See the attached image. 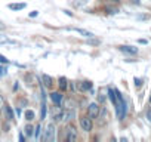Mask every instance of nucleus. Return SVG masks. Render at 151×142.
I'll list each match as a JSON object with an SVG mask.
<instances>
[{"instance_id":"obj_1","label":"nucleus","mask_w":151,"mask_h":142,"mask_svg":"<svg viewBox=\"0 0 151 142\" xmlns=\"http://www.w3.org/2000/svg\"><path fill=\"white\" fill-rule=\"evenodd\" d=\"M116 96H117V104H116V107H117V117L120 120H123L124 115H126V102H124V99H123V96H122V93L119 90H116Z\"/></svg>"},{"instance_id":"obj_2","label":"nucleus","mask_w":151,"mask_h":142,"mask_svg":"<svg viewBox=\"0 0 151 142\" xmlns=\"http://www.w3.org/2000/svg\"><path fill=\"white\" fill-rule=\"evenodd\" d=\"M53 139H55V126H53V124H47V127L45 129V136H43V141L52 142Z\"/></svg>"},{"instance_id":"obj_3","label":"nucleus","mask_w":151,"mask_h":142,"mask_svg":"<svg viewBox=\"0 0 151 142\" xmlns=\"http://www.w3.org/2000/svg\"><path fill=\"white\" fill-rule=\"evenodd\" d=\"M80 127L85 132H91L92 130V118L91 117H80Z\"/></svg>"},{"instance_id":"obj_4","label":"nucleus","mask_w":151,"mask_h":142,"mask_svg":"<svg viewBox=\"0 0 151 142\" xmlns=\"http://www.w3.org/2000/svg\"><path fill=\"white\" fill-rule=\"evenodd\" d=\"M88 114H89L91 118H96V117L99 115V105H98L96 102L91 104V105L88 107Z\"/></svg>"},{"instance_id":"obj_5","label":"nucleus","mask_w":151,"mask_h":142,"mask_svg":"<svg viewBox=\"0 0 151 142\" xmlns=\"http://www.w3.org/2000/svg\"><path fill=\"white\" fill-rule=\"evenodd\" d=\"M65 139H67V142H74L76 139H77V133H76V129H74L73 126L67 129V136H65Z\"/></svg>"},{"instance_id":"obj_6","label":"nucleus","mask_w":151,"mask_h":142,"mask_svg":"<svg viewBox=\"0 0 151 142\" xmlns=\"http://www.w3.org/2000/svg\"><path fill=\"white\" fill-rule=\"evenodd\" d=\"M119 49H120L122 52H124V53H130V55L138 53V47H133V46H120Z\"/></svg>"},{"instance_id":"obj_7","label":"nucleus","mask_w":151,"mask_h":142,"mask_svg":"<svg viewBox=\"0 0 151 142\" xmlns=\"http://www.w3.org/2000/svg\"><path fill=\"white\" fill-rule=\"evenodd\" d=\"M50 99L53 101L55 105H59V104L62 102V95H61L59 92H52V93H50Z\"/></svg>"},{"instance_id":"obj_8","label":"nucleus","mask_w":151,"mask_h":142,"mask_svg":"<svg viewBox=\"0 0 151 142\" xmlns=\"http://www.w3.org/2000/svg\"><path fill=\"white\" fill-rule=\"evenodd\" d=\"M79 89H80L82 92H86V90L92 89V83H89V82H82V83H79Z\"/></svg>"},{"instance_id":"obj_9","label":"nucleus","mask_w":151,"mask_h":142,"mask_svg":"<svg viewBox=\"0 0 151 142\" xmlns=\"http://www.w3.org/2000/svg\"><path fill=\"white\" fill-rule=\"evenodd\" d=\"M8 8L12 9V11H21V9L25 8V3H11Z\"/></svg>"},{"instance_id":"obj_10","label":"nucleus","mask_w":151,"mask_h":142,"mask_svg":"<svg viewBox=\"0 0 151 142\" xmlns=\"http://www.w3.org/2000/svg\"><path fill=\"white\" fill-rule=\"evenodd\" d=\"M108 95H110V99H111V102L116 105L117 104V96H116V89H113V87H108Z\"/></svg>"},{"instance_id":"obj_11","label":"nucleus","mask_w":151,"mask_h":142,"mask_svg":"<svg viewBox=\"0 0 151 142\" xmlns=\"http://www.w3.org/2000/svg\"><path fill=\"white\" fill-rule=\"evenodd\" d=\"M42 80H43V85H45L46 87H52V77L43 74V76H42Z\"/></svg>"},{"instance_id":"obj_12","label":"nucleus","mask_w":151,"mask_h":142,"mask_svg":"<svg viewBox=\"0 0 151 142\" xmlns=\"http://www.w3.org/2000/svg\"><path fill=\"white\" fill-rule=\"evenodd\" d=\"M58 85H59V89L64 92V90L67 89V79H65V77H59V80H58Z\"/></svg>"},{"instance_id":"obj_13","label":"nucleus","mask_w":151,"mask_h":142,"mask_svg":"<svg viewBox=\"0 0 151 142\" xmlns=\"http://www.w3.org/2000/svg\"><path fill=\"white\" fill-rule=\"evenodd\" d=\"M34 111H31V110H27L25 111V118L28 120V121H31V120H34Z\"/></svg>"},{"instance_id":"obj_14","label":"nucleus","mask_w":151,"mask_h":142,"mask_svg":"<svg viewBox=\"0 0 151 142\" xmlns=\"http://www.w3.org/2000/svg\"><path fill=\"white\" fill-rule=\"evenodd\" d=\"M76 31L80 33V34H82V36H85V37H93V34H92L91 31H86V30H80V28H77Z\"/></svg>"},{"instance_id":"obj_15","label":"nucleus","mask_w":151,"mask_h":142,"mask_svg":"<svg viewBox=\"0 0 151 142\" xmlns=\"http://www.w3.org/2000/svg\"><path fill=\"white\" fill-rule=\"evenodd\" d=\"M39 133H40V124H37V126L34 127V132H33L34 138H37V136H39Z\"/></svg>"},{"instance_id":"obj_16","label":"nucleus","mask_w":151,"mask_h":142,"mask_svg":"<svg viewBox=\"0 0 151 142\" xmlns=\"http://www.w3.org/2000/svg\"><path fill=\"white\" fill-rule=\"evenodd\" d=\"M6 113H8V117H9V118L12 120V118H14V111H12V110H11L9 107H6Z\"/></svg>"},{"instance_id":"obj_17","label":"nucleus","mask_w":151,"mask_h":142,"mask_svg":"<svg viewBox=\"0 0 151 142\" xmlns=\"http://www.w3.org/2000/svg\"><path fill=\"white\" fill-rule=\"evenodd\" d=\"M45 117H46V105L43 104V105H42V120H43Z\"/></svg>"},{"instance_id":"obj_18","label":"nucleus","mask_w":151,"mask_h":142,"mask_svg":"<svg viewBox=\"0 0 151 142\" xmlns=\"http://www.w3.org/2000/svg\"><path fill=\"white\" fill-rule=\"evenodd\" d=\"M33 130H34V129H33V126H30V124L25 127V132H27V135H31V133H33Z\"/></svg>"},{"instance_id":"obj_19","label":"nucleus","mask_w":151,"mask_h":142,"mask_svg":"<svg viewBox=\"0 0 151 142\" xmlns=\"http://www.w3.org/2000/svg\"><path fill=\"white\" fill-rule=\"evenodd\" d=\"M147 120L151 123V108H148V111H147Z\"/></svg>"},{"instance_id":"obj_20","label":"nucleus","mask_w":151,"mask_h":142,"mask_svg":"<svg viewBox=\"0 0 151 142\" xmlns=\"http://www.w3.org/2000/svg\"><path fill=\"white\" fill-rule=\"evenodd\" d=\"M0 62H3V64H8L9 61H8V59H6V58L3 56V55H0Z\"/></svg>"},{"instance_id":"obj_21","label":"nucleus","mask_w":151,"mask_h":142,"mask_svg":"<svg viewBox=\"0 0 151 142\" xmlns=\"http://www.w3.org/2000/svg\"><path fill=\"white\" fill-rule=\"evenodd\" d=\"M141 85H142V82H141L139 79H135V86H136V87H139Z\"/></svg>"},{"instance_id":"obj_22","label":"nucleus","mask_w":151,"mask_h":142,"mask_svg":"<svg viewBox=\"0 0 151 142\" xmlns=\"http://www.w3.org/2000/svg\"><path fill=\"white\" fill-rule=\"evenodd\" d=\"M37 15H39V12H37V11H33V12L30 14V16H31V18H34V16H37Z\"/></svg>"},{"instance_id":"obj_23","label":"nucleus","mask_w":151,"mask_h":142,"mask_svg":"<svg viewBox=\"0 0 151 142\" xmlns=\"http://www.w3.org/2000/svg\"><path fill=\"white\" fill-rule=\"evenodd\" d=\"M6 74V68H0V76H5Z\"/></svg>"},{"instance_id":"obj_24","label":"nucleus","mask_w":151,"mask_h":142,"mask_svg":"<svg viewBox=\"0 0 151 142\" xmlns=\"http://www.w3.org/2000/svg\"><path fill=\"white\" fill-rule=\"evenodd\" d=\"M6 42H9L8 39H5V37H2V36H0V43H6Z\"/></svg>"},{"instance_id":"obj_25","label":"nucleus","mask_w":151,"mask_h":142,"mask_svg":"<svg viewBox=\"0 0 151 142\" xmlns=\"http://www.w3.org/2000/svg\"><path fill=\"white\" fill-rule=\"evenodd\" d=\"M2 107H3V98L0 96V108H2Z\"/></svg>"},{"instance_id":"obj_26","label":"nucleus","mask_w":151,"mask_h":142,"mask_svg":"<svg viewBox=\"0 0 151 142\" xmlns=\"http://www.w3.org/2000/svg\"><path fill=\"white\" fill-rule=\"evenodd\" d=\"M19 141H22V142L25 141V138H24V135H19Z\"/></svg>"}]
</instances>
